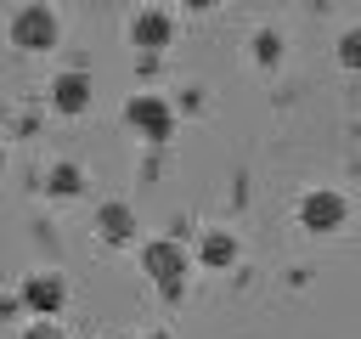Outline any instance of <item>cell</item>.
Masks as SVG:
<instances>
[{"mask_svg": "<svg viewBox=\"0 0 361 339\" xmlns=\"http://www.w3.org/2000/svg\"><path fill=\"white\" fill-rule=\"evenodd\" d=\"M197 260H203L209 271L237 266V237H231V232H220V226H214V232H203V237H197Z\"/></svg>", "mask_w": 361, "mask_h": 339, "instance_id": "9", "label": "cell"}, {"mask_svg": "<svg viewBox=\"0 0 361 339\" xmlns=\"http://www.w3.org/2000/svg\"><path fill=\"white\" fill-rule=\"evenodd\" d=\"M118 339H124V333H118Z\"/></svg>", "mask_w": 361, "mask_h": 339, "instance_id": "17", "label": "cell"}, {"mask_svg": "<svg viewBox=\"0 0 361 339\" xmlns=\"http://www.w3.org/2000/svg\"><path fill=\"white\" fill-rule=\"evenodd\" d=\"M0 170H6V153H0Z\"/></svg>", "mask_w": 361, "mask_h": 339, "instance_id": "16", "label": "cell"}, {"mask_svg": "<svg viewBox=\"0 0 361 339\" xmlns=\"http://www.w3.org/2000/svg\"><path fill=\"white\" fill-rule=\"evenodd\" d=\"M124 124H130L135 136H147V141H169V136H175V107H169L158 90H135V96L124 102Z\"/></svg>", "mask_w": 361, "mask_h": 339, "instance_id": "3", "label": "cell"}, {"mask_svg": "<svg viewBox=\"0 0 361 339\" xmlns=\"http://www.w3.org/2000/svg\"><path fill=\"white\" fill-rule=\"evenodd\" d=\"M79 186H85V170H79V164H56V170L45 175V192H56V198H73Z\"/></svg>", "mask_w": 361, "mask_h": 339, "instance_id": "10", "label": "cell"}, {"mask_svg": "<svg viewBox=\"0 0 361 339\" xmlns=\"http://www.w3.org/2000/svg\"><path fill=\"white\" fill-rule=\"evenodd\" d=\"M169 40H175V23H169L164 6H147V11L130 17V45H141V56H158Z\"/></svg>", "mask_w": 361, "mask_h": 339, "instance_id": "5", "label": "cell"}, {"mask_svg": "<svg viewBox=\"0 0 361 339\" xmlns=\"http://www.w3.org/2000/svg\"><path fill=\"white\" fill-rule=\"evenodd\" d=\"M51 107H56V113H85V107H90V73H79V68L56 73V79H51Z\"/></svg>", "mask_w": 361, "mask_h": 339, "instance_id": "7", "label": "cell"}, {"mask_svg": "<svg viewBox=\"0 0 361 339\" xmlns=\"http://www.w3.org/2000/svg\"><path fill=\"white\" fill-rule=\"evenodd\" d=\"M344 220H350V198L338 186H310L299 198V226L305 232H338Z\"/></svg>", "mask_w": 361, "mask_h": 339, "instance_id": "4", "label": "cell"}, {"mask_svg": "<svg viewBox=\"0 0 361 339\" xmlns=\"http://www.w3.org/2000/svg\"><path fill=\"white\" fill-rule=\"evenodd\" d=\"M96 232H102V243H130L135 237V209L130 203H102L96 209Z\"/></svg>", "mask_w": 361, "mask_h": 339, "instance_id": "8", "label": "cell"}, {"mask_svg": "<svg viewBox=\"0 0 361 339\" xmlns=\"http://www.w3.org/2000/svg\"><path fill=\"white\" fill-rule=\"evenodd\" d=\"M141 271L158 282V294L164 299H180V288H186V271H192V260H186V249L175 243V237H152L147 249H141Z\"/></svg>", "mask_w": 361, "mask_h": 339, "instance_id": "1", "label": "cell"}, {"mask_svg": "<svg viewBox=\"0 0 361 339\" xmlns=\"http://www.w3.org/2000/svg\"><path fill=\"white\" fill-rule=\"evenodd\" d=\"M23 339H68V333H62V328H56V322H34V328H28V333H23Z\"/></svg>", "mask_w": 361, "mask_h": 339, "instance_id": "13", "label": "cell"}, {"mask_svg": "<svg viewBox=\"0 0 361 339\" xmlns=\"http://www.w3.org/2000/svg\"><path fill=\"white\" fill-rule=\"evenodd\" d=\"M254 62H259V68H276V62H282V34H276V28H259V34H254Z\"/></svg>", "mask_w": 361, "mask_h": 339, "instance_id": "11", "label": "cell"}, {"mask_svg": "<svg viewBox=\"0 0 361 339\" xmlns=\"http://www.w3.org/2000/svg\"><path fill=\"white\" fill-rule=\"evenodd\" d=\"M186 6H192V11H214L220 0H186Z\"/></svg>", "mask_w": 361, "mask_h": 339, "instance_id": "14", "label": "cell"}, {"mask_svg": "<svg viewBox=\"0 0 361 339\" xmlns=\"http://www.w3.org/2000/svg\"><path fill=\"white\" fill-rule=\"evenodd\" d=\"M23 305H28L34 316H56V311L68 305V282H62L56 271H34V277L23 282Z\"/></svg>", "mask_w": 361, "mask_h": 339, "instance_id": "6", "label": "cell"}, {"mask_svg": "<svg viewBox=\"0 0 361 339\" xmlns=\"http://www.w3.org/2000/svg\"><path fill=\"white\" fill-rule=\"evenodd\" d=\"M56 40H62V23L45 0H28V6L11 11V45L17 51H51Z\"/></svg>", "mask_w": 361, "mask_h": 339, "instance_id": "2", "label": "cell"}, {"mask_svg": "<svg viewBox=\"0 0 361 339\" xmlns=\"http://www.w3.org/2000/svg\"><path fill=\"white\" fill-rule=\"evenodd\" d=\"M338 68L361 73V28H344V34H338Z\"/></svg>", "mask_w": 361, "mask_h": 339, "instance_id": "12", "label": "cell"}, {"mask_svg": "<svg viewBox=\"0 0 361 339\" xmlns=\"http://www.w3.org/2000/svg\"><path fill=\"white\" fill-rule=\"evenodd\" d=\"M147 339H169V333H147Z\"/></svg>", "mask_w": 361, "mask_h": 339, "instance_id": "15", "label": "cell"}]
</instances>
